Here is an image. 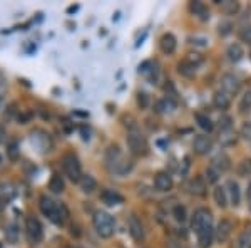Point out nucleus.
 <instances>
[{
  "label": "nucleus",
  "instance_id": "33",
  "mask_svg": "<svg viewBox=\"0 0 251 248\" xmlns=\"http://www.w3.org/2000/svg\"><path fill=\"white\" fill-rule=\"evenodd\" d=\"M219 173L218 170H216L215 166H209L208 170H206V179H208V183H216L218 181V178H219Z\"/></svg>",
  "mask_w": 251,
  "mask_h": 248
},
{
  "label": "nucleus",
  "instance_id": "42",
  "mask_svg": "<svg viewBox=\"0 0 251 248\" xmlns=\"http://www.w3.org/2000/svg\"><path fill=\"white\" fill-rule=\"evenodd\" d=\"M0 248H3V245H2V243H0Z\"/></svg>",
  "mask_w": 251,
  "mask_h": 248
},
{
  "label": "nucleus",
  "instance_id": "25",
  "mask_svg": "<svg viewBox=\"0 0 251 248\" xmlns=\"http://www.w3.org/2000/svg\"><path fill=\"white\" fill-rule=\"evenodd\" d=\"M49 190L52 191V193H62L64 190H66V183H64V179H62V176H59V175H54L51 178V181H49Z\"/></svg>",
  "mask_w": 251,
  "mask_h": 248
},
{
  "label": "nucleus",
  "instance_id": "15",
  "mask_svg": "<svg viewBox=\"0 0 251 248\" xmlns=\"http://www.w3.org/2000/svg\"><path fill=\"white\" fill-rule=\"evenodd\" d=\"M188 190L189 193L195 195V196H204V195H206V183H204L203 178L196 176V178H193L191 181H189Z\"/></svg>",
  "mask_w": 251,
  "mask_h": 248
},
{
  "label": "nucleus",
  "instance_id": "5",
  "mask_svg": "<svg viewBox=\"0 0 251 248\" xmlns=\"http://www.w3.org/2000/svg\"><path fill=\"white\" fill-rule=\"evenodd\" d=\"M62 168H64V173L69 176V179H72L74 183L81 181V178H82L81 163H79V159L74 155L69 153V155H66L62 158Z\"/></svg>",
  "mask_w": 251,
  "mask_h": 248
},
{
  "label": "nucleus",
  "instance_id": "43",
  "mask_svg": "<svg viewBox=\"0 0 251 248\" xmlns=\"http://www.w3.org/2000/svg\"><path fill=\"white\" fill-rule=\"evenodd\" d=\"M0 161H2V158H0Z\"/></svg>",
  "mask_w": 251,
  "mask_h": 248
},
{
  "label": "nucleus",
  "instance_id": "19",
  "mask_svg": "<svg viewBox=\"0 0 251 248\" xmlns=\"http://www.w3.org/2000/svg\"><path fill=\"white\" fill-rule=\"evenodd\" d=\"M189 10H191L199 20H208L209 18V10L203 2H191L189 3Z\"/></svg>",
  "mask_w": 251,
  "mask_h": 248
},
{
  "label": "nucleus",
  "instance_id": "32",
  "mask_svg": "<svg viewBox=\"0 0 251 248\" xmlns=\"http://www.w3.org/2000/svg\"><path fill=\"white\" fill-rule=\"evenodd\" d=\"M173 215H174V218H176V221L182 223V221L186 220V208H184V206H181V205H176V206H174V210H173Z\"/></svg>",
  "mask_w": 251,
  "mask_h": 248
},
{
  "label": "nucleus",
  "instance_id": "39",
  "mask_svg": "<svg viewBox=\"0 0 251 248\" xmlns=\"http://www.w3.org/2000/svg\"><path fill=\"white\" fill-rule=\"evenodd\" d=\"M5 205H7V200L5 198L0 195V215H2V212H3V208H5Z\"/></svg>",
  "mask_w": 251,
  "mask_h": 248
},
{
  "label": "nucleus",
  "instance_id": "34",
  "mask_svg": "<svg viewBox=\"0 0 251 248\" xmlns=\"http://www.w3.org/2000/svg\"><path fill=\"white\" fill-rule=\"evenodd\" d=\"M236 248H251V235L243 233L236 243Z\"/></svg>",
  "mask_w": 251,
  "mask_h": 248
},
{
  "label": "nucleus",
  "instance_id": "18",
  "mask_svg": "<svg viewBox=\"0 0 251 248\" xmlns=\"http://www.w3.org/2000/svg\"><path fill=\"white\" fill-rule=\"evenodd\" d=\"M228 200L233 206H238L239 205V200H241V195H239V186L236 181H228Z\"/></svg>",
  "mask_w": 251,
  "mask_h": 248
},
{
  "label": "nucleus",
  "instance_id": "16",
  "mask_svg": "<svg viewBox=\"0 0 251 248\" xmlns=\"http://www.w3.org/2000/svg\"><path fill=\"white\" fill-rule=\"evenodd\" d=\"M101 200H102V203H106V205H109V206H116V205L124 203V198L121 196L117 191H112V190H104V191H102Z\"/></svg>",
  "mask_w": 251,
  "mask_h": 248
},
{
  "label": "nucleus",
  "instance_id": "29",
  "mask_svg": "<svg viewBox=\"0 0 251 248\" xmlns=\"http://www.w3.org/2000/svg\"><path fill=\"white\" fill-rule=\"evenodd\" d=\"M219 141L223 142V144H233L234 141H236V134H234L233 129H226V131H221V134H219Z\"/></svg>",
  "mask_w": 251,
  "mask_h": 248
},
{
  "label": "nucleus",
  "instance_id": "13",
  "mask_svg": "<svg viewBox=\"0 0 251 248\" xmlns=\"http://www.w3.org/2000/svg\"><path fill=\"white\" fill-rule=\"evenodd\" d=\"M211 140H209L208 136H197L195 142H193V149H195L196 155L199 156H204L208 155L209 151H211Z\"/></svg>",
  "mask_w": 251,
  "mask_h": 248
},
{
  "label": "nucleus",
  "instance_id": "6",
  "mask_svg": "<svg viewBox=\"0 0 251 248\" xmlns=\"http://www.w3.org/2000/svg\"><path fill=\"white\" fill-rule=\"evenodd\" d=\"M25 233H27V240L32 245L40 243L42 236H44V231H42L40 221L37 220L36 216H27V220H25Z\"/></svg>",
  "mask_w": 251,
  "mask_h": 248
},
{
  "label": "nucleus",
  "instance_id": "22",
  "mask_svg": "<svg viewBox=\"0 0 251 248\" xmlns=\"http://www.w3.org/2000/svg\"><path fill=\"white\" fill-rule=\"evenodd\" d=\"M79 186H81V190L84 193H92V191L97 188V181L90 175H82L81 181H79Z\"/></svg>",
  "mask_w": 251,
  "mask_h": 248
},
{
  "label": "nucleus",
  "instance_id": "35",
  "mask_svg": "<svg viewBox=\"0 0 251 248\" xmlns=\"http://www.w3.org/2000/svg\"><path fill=\"white\" fill-rule=\"evenodd\" d=\"M239 37H241L243 42H246L248 46H251V25H246V27H243L241 32H239Z\"/></svg>",
  "mask_w": 251,
  "mask_h": 248
},
{
  "label": "nucleus",
  "instance_id": "36",
  "mask_svg": "<svg viewBox=\"0 0 251 248\" xmlns=\"http://www.w3.org/2000/svg\"><path fill=\"white\" fill-rule=\"evenodd\" d=\"M7 153H9L10 159H17V156H18V144L17 142H10L9 148H7Z\"/></svg>",
  "mask_w": 251,
  "mask_h": 248
},
{
  "label": "nucleus",
  "instance_id": "24",
  "mask_svg": "<svg viewBox=\"0 0 251 248\" xmlns=\"http://www.w3.org/2000/svg\"><path fill=\"white\" fill-rule=\"evenodd\" d=\"M213 196H215V201H216V205H218L219 208H224V206L228 205V201H230V200H228V191L224 190L223 186H216Z\"/></svg>",
  "mask_w": 251,
  "mask_h": 248
},
{
  "label": "nucleus",
  "instance_id": "10",
  "mask_svg": "<svg viewBox=\"0 0 251 248\" xmlns=\"http://www.w3.org/2000/svg\"><path fill=\"white\" fill-rule=\"evenodd\" d=\"M231 233H233V223L230 220H221L215 230V236L219 243H226L230 240Z\"/></svg>",
  "mask_w": 251,
  "mask_h": 248
},
{
  "label": "nucleus",
  "instance_id": "44",
  "mask_svg": "<svg viewBox=\"0 0 251 248\" xmlns=\"http://www.w3.org/2000/svg\"><path fill=\"white\" fill-rule=\"evenodd\" d=\"M250 208H251V206H250Z\"/></svg>",
  "mask_w": 251,
  "mask_h": 248
},
{
  "label": "nucleus",
  "instance_id": "7",
  "mask_svg": "<svg viewBox=\"0 0 251 248\" xmlns=\"http://www.w3.org/2000/svg\"><path fill=\"white\" fill-rule=\"evenodd\" d=\"M206 227H213V215L208 208H199L195 212L193 215V221H191V228L195 230L196 233L201 231L203 228Z\"/></svg>",
  "mask_w": 251,
  "mask_h": 248
},
{
  "label": "nucleus",
  "instance_id": "14",
  "mask_svg": "<svg viewBox=\"0 0 251 248\" xmlns=\"http://www.w3.org/2000/svg\"><path fill=\"white\" fill-rule=\"evenodd\" d=\"M176 37L173 35V34H164V35L161 37V40H159V47H161V51L164 52V54L171 55L174 54V51H176Z\"/></svg>",
  "mask_w": 251,
  "mask_h": 248
},
{
  "label": "nucleus",
  "instance_id": "11",
  "mask_svg": "<svg viewBox=\"0 0 251 248\" xmlns=\"http://www.w3.org/2000/svg\"><path fill=\"white\" fill-rule=\"evenodd\" d=\"M129 233L136 242H143L144 240V225L136 215L129 218Z\"/></svg>",
  "mask_w": 251,
  "mask_h": 248
},
{
  "label": "nucleus",
  "instance_id": "12",
  "mask_svg": "<svg viewBox=\"0 0 251 248\" xmlns=\"http://www.w3.org/2000/svg\"><path fill=\"white\" fill-rule=\"evenodd\" d=\"M154 186L158 191H169L173 188V178L169 173H158L154 178Z\"/></svg>",
  "mask_w": 251,
  "mask_h": 248
},
{
  "label": "nucleus",
  "instance_id": "37",
  "mask_svg": "<svg viewBox=\"0 0 251 248\" xmlns=\"http://www.w3.org/2000/svg\"><path fill=\"white\" fill-rule=\"evenodd\" d=\"M138 103H139V106H141V107H147V96H146V94H144V92H141V94H139Z\"/></svg>",
  "mask_w": 251,
  "mask_h": 248
},
{
  "label": "nucleus",
  "instance_id": "41",
  "mask_svg": "<svg viewBox=\"0 0 251 248\" xmlns=\"http://www.w3.org/2000/svg\"><path fill=\"white\" fill-rule=\"evenodd\" d=\"M246 196H248V200L251 201V183H250V186H248V190H246Z\"/></svg>",
  "mask_w": 251,
  "mask_h": 248
},
{
  "label": "nucleus",
  "instance_id": "1",
  "mask_svg": "<svg viewBox=\"0 0 251 248\" xmlns=\"http://www.w3.org/2000/svg\"><path fill=\"white\" fill-rule=\"evenodd\" d=\"M40 212L44 213L45 216L49 218V220H52L55 225H64L66 223V220L69 218V210H67L66 205H62V203H55L52 198L49 196H40Z\"/></svg>",
  "mask_w": 251,
  "mask_h": 248
},
{
  "label": "nucleus",
  "instance_id": "28",
  "mask_svg": "<svg viewBox=\"0 0 251 248\" xmlns=\"http://www.w3.org/2000/svg\"><path fill=\"white\" fill-rule=\"evenodd\" d=\"M221 10L228 16H233L239 10V3L238 2H233V0H226V2L221 3Z\"/></svg>",
  "mask_w": 251,
  "mask_h": 248
},
{
  "label": "nucleus",
  "instance_id": "20",
  "mask_svg": "<svg viewBox=\"0 0 251 248\" xmlns=\"http://www.w3.org/2000/svg\"><path fill=\"white\" fill-rule=\"evenodd\" d=\"M213 104H215L218 109H228L231 106V97L228 96L226 92H223V91H218V92H215V96H213Z\"/></svg>",
  "mask_w": 251,
  "mask_h": 248
},
{
  "label": "nucleus",
  "instance_id": "21",
  "mask_svg": "<svg viewBox=\"0 0 251 248\" xmlns=\"http://www.w3.org/2000/svg\"><path fill=\"white\" fill-rule=\"evenodd\" d=\"M211 166H215L219 173H223V171H226V170H230V168H231V159L226 155H223V153H221V155H218L215 159H213Z\"/></svg>",
  "mask_w": 251,
  "mask_h": 248
},
{
  "label": "nucleus",
  "instance_id": "30",
  "mask_svg": "<svg viewBox=\"0 0 251 248\" xmlns=\"http://www.w3.org/2000/svg\"><path fill=\"white\" fill-rule=\"evenodd\" d=\"M250 109H251V91H246L245 96L241 97V103H239V112L246 114V112H250Z\"/></svg>",
  "mask_w": 251,
  "mask_h": 248
},
{
  "label": "nucleus",
  "instance_id": "38",
  "mask_svg": "<svg viewBox=\"0 0 251 248\" xmlns=\"http://www.w3.org/2000/svg\"><path fill=\"white\" fill-rule=\"evenodd\" d=\"M167 248H186V247L182 245L181 242H176V240H171V242L167 243Z\"/></svg>",
  "mask_w": 251,
  "mask_h": 248
},
{
  "label": "nucleus",
  "instance_id": "26",
  "mask_svg": "<svg viewBox=\"0 0 251 248\" xmlns=\"http://www.w3.org/2000/svg\"><path fill=\"white\" fill-rule=\"evenodd\" d=\"M5 238H7V242L12 243V245H15V243L18 242V228H17V225H14V223L7 225V227H5Z\"/></svg>",
  "mask_w": 251,
  "mask_h": 248
},
{
  "label": "nucleus",
  "instance_id": "4",
  "mask_svg": "<svg viewBox=\"0 0 251 248\" xmlns=\"http://www.w3.org/2000/svg\"><path fill=\"white\" fill-rule=\"evenodd\" d=\"M127 148L132 155L136 156H144L147 155V141L138 131H131L127 134Z\"/></svg>",
  "mask_w": 251,
  "mask_h": 248
},
{
  "label": "nucleus",
  "instance_id": "2",
  "mask_svg": "<svg viewBox=\"0 0 251 248\" xmlns=\"http://www.w3.org/2000/svg\"><path fill=\"white\" fill-rule=\"evenodd\" d=\"M106 163H108L109 171L116 173V175H126L132 170V161L121 153L119 146H109L108 153H106Z\"/></svg>",
  "mask_w": 251,
  "mask_h": 248
},
{
  "label": "nucleus",
  "instance_id": "3",
  "mask_svg": "<svg viewBox=\"0 0 251 248\" xmlns=\"http://www.w3.org/2000/svg\"><path fill=\"white\" fill-rule=\"evenodd\" d=\"M92 223L99 236L102 238H111L114 235V218L108 212H96L92 218Z\"/></svg>",
  "mask_w": 251,
  "mask_h": 248
},
{
  "label": "nucleus",
  "instance_id": "40",
  "mask_svg": "<svg viewBox=\"0 0 251 248\" xmlns=\"http://www.w3.org/2000/svg\"><path fill=\"white\" fill-rule=\"evenodd\" d=\"M3 140H5V129H3V127L0 126V142H2Z\"/></svg>",
  "mask_w": 251,
  "mask_h": 248
},
{
  "label": "nucleus",
  "instance_id": "31",
  "mask_svg": "<svg viewBox=\"0 0 251 248\" xmlns=\"http://www.w3.org/2000/svg\"><path fill=\"white\" fill-rule=\"evenodd\" d=\"M238 173L239 176H248L251 173V159H243L238 164Z\"/></svg>",
  "mask_w": 251,
  "mask_h": 248
},
{
  "label": "nucleus",
  "instance_id": "8",
  "mask_svg": "<svg viewBox=\"0 0 251 248\" xmlns=\"http://www.w3.org/2000/svg\"><path fill=\"white\" fill-rule=\"evenodd\" d=\"M203 64V57L199 54H188L184 57V61L179 62V72L184 74V76H193L196 72L197 67Z\"/></svg>",
  "mask_w": 251,
  "mask_h": 248
},
{
  "label": "nucleus",
  "instance_id": "9",
  "mask_svg": "<svg viewBox=\"0 0 251 248\" xmlns=\"http://www.w3.org/2000/svg\"><path fill=\"white\" fill-rule=\"evenodd\" d=\"M239 89H241V82H239V79L236 76H233V74H224L221 77V91L226 92L228 96L238 94Z\"/></svg>",
  "mask_w": 251,
  "mask_h": 248
},
{
  "label": "nucleus",
  "instance_id": "23",
  "mask_svg": "<svg viewBox=\"0 0 251 248\" xmlns=\"http://www.w3.org/2000/svg\"><path fill=\"white\" fill-rule=\"evenodd\" d=\"M228 59H230L231 62H238L243 59V55H245V51H243V47L239 46V44H231L230 47H228V52H226Z\"/></svg>",
  "mask_w": 251,
  "mask_h": 248
},
{
  "label": "nucleus",
  "instance_id": "17",
  "mask_svg": "<svg viewBox=\"0 0 251 248\" xmlns=\"http://www.w3.org/2000/svg\"><path fill=\"white\" fill-rule=\"evenodd\" d=\"M197 235V243H199V248H209L213 242V235H215V230L213 227H206L203 228L201 231L196 233Z\"/></svg>",
  "mask_w": 251,
  "mask_h": 248
},
{
  "label": "nucleus",
  "instance_id": "27",
  "mask_svg": "<svg viewBox=\"0 0 251 248\" xmlns=\"http://www.w3.org/2000/svg\"><path fill=\"white\" fill-rule=\"evenodd\" d=\"M196 121H197V124H199V127L201 129H204V131H213V127H215V124H213V121L211 119L208 118L206 114H196Z\"/></svg>",
  "mask_w": 251,
  "mask_h": 248
}]
</instances>
